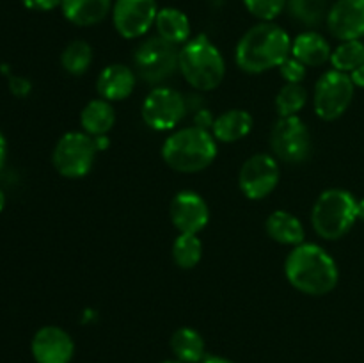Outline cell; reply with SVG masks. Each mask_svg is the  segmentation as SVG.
<instances>
[{"label": "cell", "instance_id": "1", "mask_svg": "<svg viewBox=\"0 0 364 363\" xmlns=\"http://www.w3.org/2000/svg\"><path fill=\"white\" fill-rule=\"evenodd\" d=\"M291 56V39L274 21L252 25L238 41L235 60L245 73L258 75L279 68Z\"/></svg>", "mask_w": 364, "mask_h": 363}, {"label": "cell", "instance_id": "2", "mask_svg": "<svg viewBox=\"0 0 364 363\" xmlns=\"http://www.w3.org/2000/svg\"><path fill=\"white\" fill-rule=\"evenodd\" d=\"M284 274L294 288L306 295H326L336 288L340 273L333 256L318 244L295 246L284 260Z\"/></svg>", "mask_w": 364, "mask_h": 363}, {"label": "cell", "instance_id": "3", "mask_svg": "<svg viewBox=\"0 0 364 363\" xmlns=\"http://www.w3.org/2000/svg\"><path fill=\"white\" fill-rule=\"evenodd\" d=\"M217 157V139L206 128L185 127L171 134L162 144V159L178 173H199Z\"/></svg>", "mask_w": 364, "mask_h": 363}, {"label": "cell", "instance_id": "4", "mask_svg": "<svg viewBox=\"0 0 364 363\" xmlns=\"http://www.w3.org/2000/svg\"><path fill=\"white\" fill-rule=\"evenodd\" d=\"M180 71L194 89L212 91L224 80L226 63L219 48L201 34L180 46Z\"/></svg>", "mask_w": 364, "mask_h": 363}, {"label": "cell", "instance_id": "5", "mask_svg": "<svg viewBox=\"0 0 364 363\" xmlns=\"http://www.w3.org/2000/svg\"><path fill=\"white\" fill-rule=\"evenodd\" d=\"M358 199L345 189H327L316 198L311 210V224L316 235L326 241L345 237L358 217Z\"/></svg>", "mask_w": 364, "mask_h": 363}, {"label": "cell", "instance_id": "6", "mask_svg": "<svg viewBox=\"0 0 364 363\" xmlns=\"http://www.w3.org/2000/svg\"><path fill=\"white\" fill-rule=\"evenodd\" d=\"M137 77L146 84L159 85L180 70V46L166 41L160 36H151L137 46L134 53Z\"/></svg>", "mask_w": 364, "mask_h": 363}, {"label": "cell", "instance_id": "7", "mask_svg": "<svg viewBox=\"0 0 364 363\" xmlns=\"http://www.w3.org/2000/svg\"><path fill=\"white\" fill-rule=\"evenodd\" d=\"M96 142L85 132H68L57 141L52 153L53 167L66 178H82L92 169L96 160Z\"/></svg>", "mask_w": 364, "mask_h": 363}, {"label": "cell", "instance_id": "8", "mask_svg": "<svg viewBox=\"0 0 364 363\" xmlns=\"http://www.w3.org/2000/svg\"><path fill=\"white\" fill-rule=\"evenodd\" d=\"M355 84L350 75L338 70L326 71L313 91V107L320 120L334 121L343 116L354 100Z\"/></svg>", "mask_w": 364, "mask_h": 363}, {"label": "cell", "instance_id": "9", "mask_svg": "<svg viewBox=\"0 0 364 363\" xmlns=\"http://www.w3.org/2000/svg\"><path fill=\"white\" fill-rule=\"evenodd\" d=\"M270 148L277 160L287 164H302L313 149L311 134L299 116L279 117L270 132Z\"/></svg>", "mask_w": 364, "mask_h": 363}, {"label": "cell", "instance_id": "10", "mask_svg": "<svg viewBox=\"0 0 364 363\" xmlns=\"http://www.w3.org/2000/svg\"><path fill=\"white\" fill-rule=\"evenodd\" d=\"M187 112V102L183 95L167 85H156L142 103V121L151 130L167 132L180 125Z\"/></svg>", "mask_w": 364, "mask_h": 363}, {"label": "cell", "instance_id": "11", "mask_svg": "<svg viewBox=\"0 0 364 363\" xmlns=\"http://www.w3.org/2000/svg\"><path fill=\"white\" fill-rule=\"evenodd\" d=\"M279 177L281 169L276 157L269 153H256L242 164L238 185L249 199H263L277 187Z\"/></svg>", "mask_w": 364, "mask_h": 363}, {"label": "cell", "instance_id": "12", "mask_svg": "<svg viewBox=\"0 0 364 363\" xmlns=\"http://www.w3.org/2000/svg\"><path fill=\"white\" fill-rule=\"evenodd\" d=\"M156 14V0H114L112 23L121 38H142L155 25Z\"/></svg>", "mask_w": 364, "mask_h": 363}, {"label": "cell", "instance_id": "13", "mask_svg": "<svg viewBox=\"0 0 364 363\" xmlns=\"http://www.w3.org/2000/svg\"><path fill=\"white\" fill-rule=\"evenodd\" d=\"M169 217L180 233L198 235L208 224L210 210L198 192L181 191L171 199Z\"/></svg>", "mask_w": 364, "mask_h": 363}, {"label": "cell", "instance_id": "14", "mask_svg": "<svg viewBox=\"0 0 364 363\" xmlns=\"http://www.w3.org/2000/svg\"><path fill=\"white\" fill-rule=\"evenodd\" d=\"M326 23L340 41L364 38V0H336L327 11Z\"/></svg>", "mask_w": 364, "mask_h": 363}, {"label": "cell", "instance_id": "15", "mask_svg": "<svg viewBox=\"0 0 364 363\" xmlns=\"http://www.w3.org/2000/svg\"><path fill=\"white\" fill-rule=\"evenodd\" d=\"M32 356L38 363H70L73 358V338L59 326H43L31 342Z\"/></svg>", "mask_w": 364, "mask_h": 363}, {"label": "cell", "instance_id": "16", "mask_svg": "<svg viewBox=\"0 0 364 363\" xmlns=\"http://www.w3.org/2000/svg\"><path fill=\"white\" fill-rule=\"evenodd\" d=\"M137 84V73L127 64H109L98 75L96 89L107 102H121L134 93Z\"/></svg>", "mask_w": 364, "mask_h": 363}, {"label": "cell", "instance_id": "17", "mask_svg": "<svg viewBox=\"0 0 364 363\" xmlns=\"http://www.w3.org/2000/svg\"><path fill=\"white\" fill-rule=\"evenodd\" d=\"M112 0H63L60 11L70 23L77 27H92L102 23L112 13Z\"/></svg>", "mask_w": 364, "mask_h": 363}, {"label": "cell", "instance_id": "18", "mask_svg": "<svg viewBox=\"0 0 364 363\" xmlns=\"http://www.w3.org/2000/svg\"><path fill=\"white\" fill-rule=\"evenodd\" d=\"M329 41L322 34L315 31L301 32L295 39H291V57L301 60L304 66H322L331 60Z\"/></svg>", "mask_w": 364, "mask_h": 363}, {"label": "cell", "instance_id": "19", "mask_svg": "<svg viewBox=\"0 0 364 363\" xmlns=\"http://www.w3.org/2000/svg\"><path fill=\"white\" fill-rule=\"evenodd\" d=\"M267 233L272 241L283 246H299L304 242L306 231L301 219L287 210H276L267 217Z\"/></svg>", "mask_w": 364, "mask_h": 363}, {"label": "cell", "instance_id": "20", "mask_svg": "<svg viewBox=\"0 0 364 363\" xmlns=\"http://www.w3.org/2000/svg\"><path fill=\"white\" fill-rule=\"evenodd\" d=\"M155 28L156 36L178 46H183L191 39L192 32L188 16L183 11L176 9V7H162V9H159Z\"/></svg>", "mask_w": 364, "mask_h": 363}, {"label": "cell", "instance_id": "21", "mask_svg": "<svg viewBox=\"0 0 364 363\" xmlns=\"http://www.w3.org/2000/svg\"><path fill=\"white\" fill-rule=\"evenodd\" d=\"M252 128V116L244 109H231L213 120L212 134L220 142H237L249 135Z\"/></svg>", "mask_w": 364, "mask_h": 363}, {"label": "cell", "instance_id": "22", "mask_svg": "<svg viewBox=\"0 0 364 363\" xmlns=\"http://www.w3.org/2000/svg\"><path fill=\"white\" fill-rule=\"evenodd\" d=\"M116 123V112H114L112 102L103 98L91 100L80 112V125L84 132L91 137L107 135L112 130Z\"/></svg>", "mask_w": 364, "mask_h": 363}, {"label": "cell", "instance_id": "23", "mask_svg": "<svg viewBox=\"0 0 364 363\" xmlns=\"http://www.w3.org/2000/svg\"><path fill=\"white\" fill-rule=\"evenodd\" d=\"M171 351L183 363H199L205 358V340L192 327H178L169 340Z\"/></svg>", "mask_w": 364, "mask_h": 363}, {"label": "cell", "instance_id": "24", "mask_svg": "<svg viewBox=\"0 0 364 363\" xmlns=\"http://www.w3.org/2000/svg\"><path fill=\"white\" fill-rule=\"evenodd\" d=\"M287 9L299 23L306 27H318L326 21L329 4L327 0H287Z\"/></svg>", "mask_w": 364, "mask_h": 363}, {"label": "cell", "instance_id": "25", "mask_svg": "<svg viewBox=\"0 0 364 363\" xmlns=\"http://www.w3.org/2000/svg\"><path fill=\"white\" fill-rule=\"evenodd\" d=\"M60 64L64 71L70 75H84L92 64V48L84 39H75L68 43L66 48L60 53Z\"/></svg>", "mask_w": 364, "mask_h": 363}, {"label": "cell", "instance_id": "26", "mask_svg": "<svg viewBox=\"0 0 364 363\" xmlns=\"http://www.w3.org/2000/svg\"><path fill=\"white\" fill-rule=\"evenodd\" d=\"M364 60V43L361 39H354V41H341L336 48L331 53V64L333 70L341 71V73H348L358 70Z\"/></svg>", "mask_w": 364, "mask_h": 363}, {"label": "cell", "instance_id": "27", "mask_svg": "<svg viewBox=\"0 0 364 363\" xmlns=\"http://www.w3.org/2000/svg\"><path fill=\"white\" fill-rule=\"evenodd\" d=\"M203 256V244L198 235L180 233L173 244V260L180 269H194Z\"/></svg>", "mask_w": 364, "mask_h": 363}, {"label": "cell", "instance_id": "28", "mask_svg": "<svg viewBox=\"0 0 364 363\" xmlns=\"http://www.w3.org/2000/svg\"><path fill=\"white\" fill-rule=\"evenodd\" d=\"M306 103H308V89L302 84L287 82L276 96V109L279 117L299 116Z\"/></svg>", "mask_w": 364, "mask_h": 363}, {"label": "cell", "instance_id": "29", "mask_svg": "<svg viewBox=\"0 0 364 363\" xmlns=\"http://www.w3.org/2000/svg\"><path fill=\"white\" fill-rule=\"evenodd\" d=\"M245 9L259 21H274L284 9L287 0H242Z\"/></svg>", "mask_w": 364, "mask_h": 363}, {"label": "cell", "instance_id": "30", "mask_svg": "<svg viewBox=\"0 0 364 363\" xmlns=\"http://www.w3.org/2000/svg\"><path fill=\"white\" fill-rule=\"evenodd\" d=\"M281 75L287 82H291V84H302V80L306 78L308 75V66L297 60L295 57H288L283 64L279 66Z\"/></svg>", "mask_w": 364, "mask_h": 363}, {"label": "cell", "instance_id": "31", "mask_svg": "<svg viewBox=\"0 0 364 363\" xmlns=\"http://www.w3.org/2000/svg\"><path fill=\"white\" fill-rule=\"evenodd\" d=\"M63 0H21L27 9L39 11V13H46V11H53L55 7H60Z\"/></svg>", "mask_w": 364, "mask_h": 363}, {"label": "cell", "instance_id": "32", "mask_svg": "<svg viewBox=\"0 0 364 363\" xmlns=\"http://www.w3.org/2000/svg\"><path fill=\"white\" fill-rule=\"evenodd\" d=\"M9 89L14 96L23 98L31 93V82L23 77H9Z\"/></svg>", "mask_w": 364, "mask_h": 363}, {"label": "cell", "instance_id": "33", "mask_svg": "<svg viewBox=\"0 0 364 363\" xmlns=\"http://www.w3.org/2000/svg\"><path fill=\"white\" fill-rule=\"evenodd\" d=\"M350 78H352V82L355 84V88H364V60L358 70L352 71Z\"/></svg>", "mask_w": 364, "mask_h": 363}, {"label": "cell", "instance_id": "34", "mask_svg": "<svg viewBox=\"0 0 364 363\" xmlns=\"http://www.w3.org/2000/svg\"><path fill=\"white\" fill-rule=\"evenodd\" d=\"M7 159V139L4 135V132L0 130V171H2L4 164H6Z\"/></svg>", "mask_w": 364, "mask_h": 363}, {"label": "cell", "instance_id": "35", "mask_svg": "<svg viewBox=\"0 0 364 363\" xmlns=\"http://www.w3.org/2000/svg\"><path fill=\"white\" fill-rule=\"evenodd\" d=\"M199 363H235L231 359L223 358V356H205Z\"/></svg>", "mask_w": 364, "mask_h": 363}, {"label": "cell", "instance_id": "36", "mask_svg": "<svg viewBox=\"0 0 364 363\" xmlns=\"http://www.w3.org/2000/svg\"><path fill=\"white\" fill-rule=\"evenodd\" d=\"M358 217L361 221H364V199H361V201L358 203Z\"/></svg>", "mask_w": 364, "mask_h": 363}, {"label": "cell", "instance_id": "37", "mask_svg": "<svg viewBox=\"0 0 364 363\" xmlns=\"http://www.w3.org/2000/svg\"><path fill=\"white\" fill-rule=\"evenodd\" d=\"M4 206H6V194H4V191L0 189V212L4 210Z\"/></svg>", "mask_w": 364, "mask_h": 363}, {"label": "cell", "instance_id": "38", "mask_svg": "<svg viewBox=\"0 0 364 363\" xmlns=\"http://www.w3.org/2000/svg\"><path fill=\"white\" fill-rule=\"evenodd\" d=\"M162 363H183V362H180V359H166V362Z\"/></svg>", "mask_w": 364, "mask_h": 363}]
</instances>
